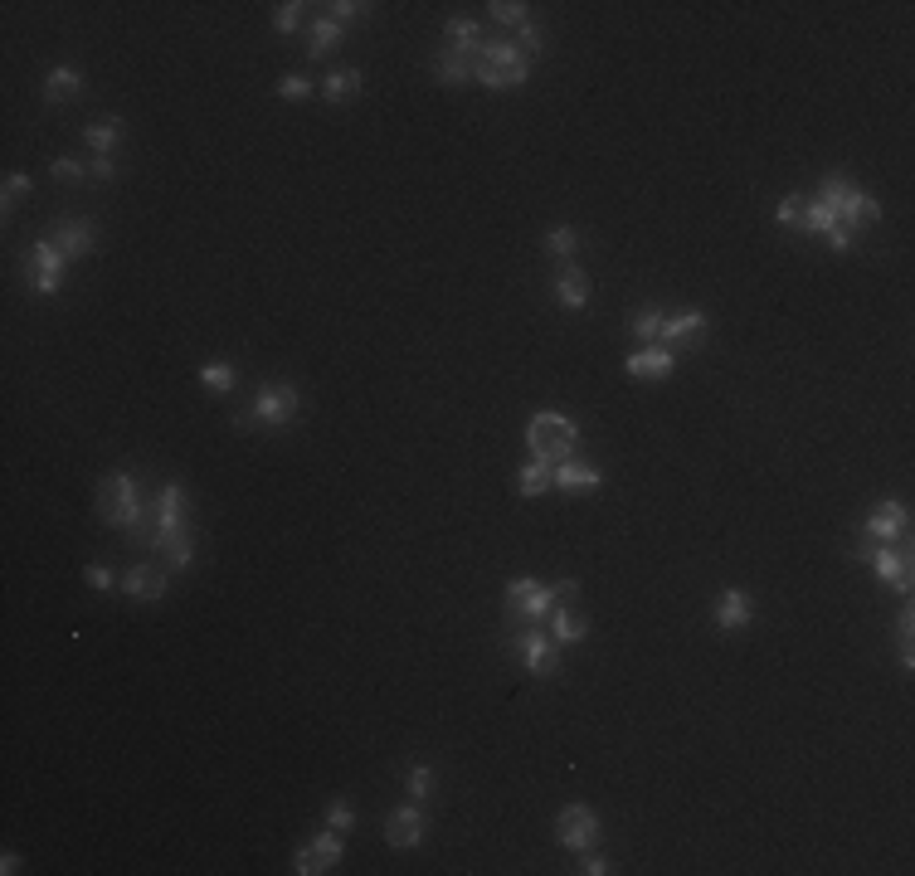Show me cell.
Segmentation results:
<instances>
[{"mask_svg": "<svg viewBox=\"0 0 915 876\" xmlns=\"http://www.w3.org/2000/svg\"><path fill=\"white\" fill-rule=\"evenodd\" d=\"M185 487L181 482H161L156 497L147 502V550L166 555L171 570H190L195 565V541H190V526H185Z\"/></svg>", "mask_w": 915, "mask_h": 876, "instance_id": "6da1fadb", "label": "cell"}, {"mask_svg": "<svg viewBox=\"0 0 915 876\" xmlns=\"http://www.w3.org/2000/svg\"><path fill=\"white\" fill-rule=\"evenodd\" d=\"M98 511H103V521H108L112 531L127 536V546L147 550V526H151L147 497H142L137 477L127 473V468L103 473V482H98Z\"/></svg>", "mask_w": 915, "mask_h": 876, "instance_id": "7a4b0ae2", "label": "cell"}, {"mask_svg": "<svg viewBox=\"0 0 915 876\" xmlns=\"http://www.w3.org/2000/svg\"><path fill=\"white\" fill-rule=\"evenodd\" d=\"M911 541V507L886 497V502H872L862 526H857V541H852V560H867L872 546H901Z\"/></svg>", "mask_w": 915, "mask_h": 876, "instance_id": "3957f363", "label": "cell"}, {"mask_svg": "<svg viewBox=\"0 0 915 876\" xmlns=\"http://www.w3.org/2000/svg\"><path fill=\"white\" fill-rule=\"evenodd\" d=\"M526 448H531V458H546V463L580 458V424L570 414L541 409V414L526 419Z\"/></svg>", "mask_w": 915, "mask_h": 876, "instance_id": "277c9868", "label": "cell"}, {"mask_svg": "<svg viewBox=\"0 0 915 876\" xmlns=\"http://www.w3.org/2000/svg\"><path fill=\"white\" fill-rule=\"evenodd\" d=\"M473 78L482 88H521L531 78V59L516 49V39H487L473 59Z\"/></svg>", "mask_w": 915, "mask_h": 876, "instance_id": "5b68a950", "label": "cell"}, {"mask_svg": "<svg viewBox=\"0 0 915 876\" xmlns=\"http://www.w3.org/2000/svg\"><path fill=\"white\" fill-rule=\"evenodd\" d=\"M560 599H555V589L546 580H531V575H521V580L507 584V594H502V619L507 628H536V623L550 619V609H555Z\"/></svg>", "mask_w": 915, "mask_h": 876, "instance_id": "8992f818", "label": "cell"}, {"mask_svg": "<svg viewBox=\"0 0 915 876\" xmlns=\"http://www.w3.org/2000/svg\"><path fill=\"white\" fill-rule=\"evenodd\" d=\"M507 653H512L531 677H555V672H560V643L550 638L541 623H536V628H516L512 638H507Z\"/></svg>", "mask_w": 915, "mask_h": 876, "instance_id": "52a82bcc", "label": "cell"}, {"mask_svg": "<svg viewBox=\"0 0 915 876\" xmlns=\"http://www.w3.org/2000/svg\"><path fill=\"white\" fill-rule=\"evenodd\" d=\"M297 414H302V390H297L293 380H268V385H258L254 424H263V429H288Z\"/></svg>", "mask_w": 915, "mask_h": 876, "instance_id": "ba28073f", "label": "cell"}, {"mask_svg": "<svg viewBox=\"0 0 915 876\" xmlns=\"http://www.w3.org/2000/svg\"><path fill=\"white\" fill-rule=\"evenodd\" d=\"M604 838V828H599V813L589 808V803H565L560 813H555V842L565 847V852H589V847H599Z\"/></svg>", "mask_w": 915, "mask_h": 876, "instance_id": "9c48e42d", "label": "cell"}, {"mask_svg": "<svg viewBox=\"0 0 915 876\" xmlns=\"http://www.w3.org/2000/svg\"><path fill=\"white\" fill-rule=\"evenodd\" d=\"M64 268H69L64 249H59L49 234H39L35 244H30V292H35V297H54L59 283H64Z\"/></svg>", "mask_w": 915, "mask_h": 876, "instance_id": "30bf717a", "label": "cell"}, {"mask_svg": "<svg viewBox=\"0 0 915 876\" xmlns=\"http://www.w3.org/2000/svg\"><path fill=\"white\" fill-rule=\"evenodd\" d=\"M341 852H346V833H336V828H322V833L307 842V847H297L293 872H297V876H322L327 867H336V862H341Z\"/></svg>", "mask_w": 915, "mask_h": 876, "instance_id": "8fae6325", "label": "cell"}, {"mask_svg": "<svg viewBox=\"0 0 915 876\" xmlns=\"http://www.w3.org/2000/svg\"><path fill=\"white\" fill-rule=\"evenodd\" d=\"M867 565H872V575H877L881 584H891L896 594H911V541H901V546H872Z\"/></svg>", "mask_w": 915, "mask_h": 876, "instance_id": "7c38bea8", "label": "cell"}, {"mask_svg": "<svg viewBox=\"0 0 915 876\" xmlns=\"http://www.w3.org/2000/svg\"><path fill=\"white\" fill-rule=\"evenodd\" d=\"M658 341L667 346V351L701 346V341H706V312H701V307H687V312H667V317H662Z\"/></svg>", "mask_w": 915, "mask_h": 876, "instance_id": "4fadbf2b", "label": "cell"}, {"mask_svg": "<svg viewBox=\"0 0 915 876\" xmlns=\"http://www.w3.org/2000/svg\"><path fill=\"white\" fill-rule=\"evenodd\" d=\"M49 239L64 249L69 263H74V258H88L98 249V229H93V219H83V215H64L54 229H49Z\"/></svg>", "mask_w": 915, "mask_h": 876, "instance_id": "5bb4252c", "label": "cell"}, {"mask_svg": "<svg viewBox=\"0 0 915 876\" xmlns=\"http://www.w3.org/2000/svg\"><path fill=\"white\" fill-rule=\"evenodd\" d=\"M838 219H842V229H852V234H857V229H872V224L881 219L877 195L852 181L847 190H842V200H838Z\"/></svg>", "mask_w": 915, "mask_h": 876, "instance_id": "9a60e30c", "label": "cell"}, {"mask_svg": "<svg viewBox=\"0 0 915 876\" xmlns=\"http://www.w3.org/2000/svg\"><path fill=\"white\" fill-rule=\"evenodd\" d=\"M424 833H429V818H424L419 803H404V808H395V813L385 818V842H390V847H419Z\"/></svg>", "mask_w": 915, "mask_h": 876, "instance_id": "2e32d148", "label": "cell"}, {"mask_svg": "<svg viewBox=\"0 0 915 876\" xmlns=\"http://www.w3.org/2000/svg\"><path fill=\"white\" fill-rule=\"evenodd\" d=\"M623 370H628L633 380H667V375L677 370V351H667L662 341H653V346H638V351L623 361Z\"/></svg>", "mask_w": 915, "mask_h": 876, "instance_id": "e0dca14e", "label": "cell"}, {"mask_svg": "<svg viewBox=\"0 0 915 876\" xmlns=\"http://www.w3.org/2000/svg\"><path fill=\"white\" fill-rule=\"evenodd\" d=\"M550 292H555V302H560L565 312H585L589 307V273L580 268V263H560Z\"/></svg>", "mask_w": 915, "mask_h": 876, "instance_id": "ac0fdd59", "label": "cell"}, {"mask_svg": "<svg viewBox=\"0 0 915 876\" xmlns=\"http://www.w3.org/2000/svg\"><path fill=\"white\" fill-rule=\"evenodd\" d=\"M555 487L565 497H589V492L604 487V473L594 463H585V458H565V463H555Z\"/></svg>", "mask_w": 915, "mask_h": 876, "instance_id": "d6986e66", "label": "cell"}, {"mask_svg": "<svg viewBox=\"0 0 915 876\" xmlns=\"http://www.w3.org/2000/svg\"><path fill=\"white\" fill-rule=\"evenodd\" d=\"M711 619H716L721 633H740V628H750V619H755V604H750V594H745V589H721V599H716Z\"/></svg>", "mask_w": 915, "mask_h": 876, "instance_id": "ffe728a7", "label": "cell"}, {"mask_svg": "<svg viewBox=\"0 0 915 876\" xmlns=\"http://www.w3.org/2000/svg\"><path fill=\"white\" fill-rule=\"evenodd\" d=\"M122 594L127 599H137V604H151V599H161L166 594V570L161 565H132L127 575H122Z\"/></svg>", "mask_w": 915, "mask_h": 876, "instance_id": "44dd1931", "label": "cell"}, {"mask_svg": "<svg viewBox=\"0 0 915 876\" xmlns=\"http://www.w3.org/2000/svg\"><path fill=\"white\" fill-rule=\"evenodd\" d=\"M541 628H546L560 648H575V643H585L589 619H585V614H575V609H560V604H555V609H550V619L541 623Z\"/></svg>", "mask_w": 915, "mask_h": 876, "instance_id": "7402d4cb", "label": "cell"}, {"mask_svg": "<svg viewBox=\"0 0 915 876\" xmlns=\"http://www.w3.org/2000/svg\"><path fill=\"white\" fill-rule=\"evenodd\" d=\"M83 142L93 156H117V146H122V117H98V122H88L83 127Z\"/></svg>", "mask_w": 915, "mask_h": 876, "instance_id": "603a6c76", "label": "cell"}, {"mask_svg": "<svg viewBox=\"0 0 915 876\" xmlns=\"http://www.w3.org/2000/svg\"><path fill=\"white\" fill-rule=\"evenodd\" d=\"M361 83H366L361 69H331L327 78H322V88H317V93L327 98L331 108H341V103H351V98L361 93Z\"/></svg>", "mask_w": 915, "mask_h": 876, "instance_id": "cb8c5ba5", "label": "cell"}, {"mask_svg": "<svg viewBox=\"0 0 915 876\" xmlns=\"http://www.w3.org/2000/svg\"><path fill=\"white\" fill-rule=\"evenodd\" d=\"M443 39H448V49H453V54H463L468 64H473L477 54H482V44H487L473 20H448V25H443Z\"/></svg>", "mask_w": 915, "mask_h": 876, "instance_id": "d4e9b609", "label": "cell"}, {"mask_svg": "<svg viewBox=\"0 0 915 876\" xmlns=\"http://www.w3.org/2000/svg\"><path fill=\"white\" fill-rule=\"evenodd\" d=\"M341 39H346V25H336L331 15H317L312 30H307V59H327Z\"/></svg>", "mask_w": 915, "mask_h": 876, "instance_id": "484cf974", "label": "cell"}, {"mask_svg": "<svg viewBox=\"0 0 915 876\" xmlns=\"http://www.w3.org/2000/svg\"><path fill=\"white\" fill-rule=\"evenodd\" d=\"M550 487H555V463H546V458H531V463L516 473V492H521V497H541Z\"/></svg>", "mask_w": 915, "mask_h": 876, "instance_id": "4316f807", "label": "cell"}, {"mask_svg": "<svg viewBox=\"0 0 915 876\" xmlns=\"http://www.w3.org/2000/svg\"><path fill=\"white\" fill-rule=\"evenodd\" d=\"M434 78H439L443 88H463V83L473 78V64H468L463 54H453V49L443 44L439 54H434Z\"/></svg>", "mask_w": 915, "mask_h": 876, "instance_id": "83f0119b", "label": "cell"}, {"mask_svg": "<svg viewBox=\"0 0 915 876\" xmlns=\"http://www.w3.org/2000/svg\"><path fill=\"white\" fill-rule=\"evenodd\" d=\"M78 93H83V73H78L74 64H59V69L44 78V98H49V103H69Z\"/></svg>", "mask_w": 915, "mask_h": 876, "instance_id": "f1b7e54d", "label": "cell"}, {"mask_svg": "<svg viewBox=\"0 0 915 876\" xmlns=\"http://www.w3.org/2000/svg\"><path fill=\"white\" fill-rule=\"evenodd\" d=\"M546 254L555 263H575V254H580V229L575 224H555L546 234Z\"/></svg>", "mask_w": 915, "mask_h": 876, "instance_id": "f546056e", "label": "cell"}, {"mask_svg": "<svg viewBox=\"0 0 915 876\" xmlns=\"http://www.w3.org/2000/svg\"><path fill=\"white\" fill-rule=\"evenodd\" d=\"M234 380H239V375H234V365L229 361H205L200 365V385H205L210 395H234Z\"/></svg>", "mask_w": 915, "mask_h": 876, "instance_id": "4dcf8cb0", "label": "cell"}, {"mask_svg": "<svg viewBox=\"0 0 915 876\" xmlns=\"http://www.w3.org/2000/svg\"><path fill=\"white\" fill-rule=\"evenodd\" d=\"M487 15H492L497 25H507V30L531 25V5H526V0H492V5H487Z\"/></svg>", "mask_w": 915, "mask_h": 876, "instance_id": "1f68e13d", "label": "cell"}, {"mask_svg": "<svg viewBox=\"0 0 915 876\" xmlns=\"http://www.w3.org/2000/svg\"><path fill=\"white\" fill-rule=\"evenodd\" d=\"M662 317H667L662 307H638V312L628 317V331H633L643 346H653V341H658V331H662Z\"/></svg>", "mask_w": 915, "mask_h": 876, "instance_id": "d6a6232c", "label": "cell"}, {"mask_svg": "<svg viewBox=\"0 0 915 876\" xmlns=\"http://www.w3.org/2000/svg\"><path fill=\"white\" fill-rule=\"evenodd\" d=\"M804 205H808V195H784L779 205H774V224L779 229H794V234H804Z\"/></svg>", "mask_w": 915, "mask_h": 876, "instance_id": "836d02e7", "label": "cell"}, {"mask_svg": "<svg viewBox=\"0 0 915 876\" xmlns=\"http://www.w3.org/2000/svg\"><path fill=\"white\" fill-rule=\"evenodd\" d=\"M312 93H317V83H312L307 73H283V78H278V98H283V103H307Z\"/></svg>", "mask_w": 915, "mask_h": 876, "instance_id": "e575fe53", "label": "cell"}, {"mask_svg": "<svg viewBox=\"0 0 915 876\" xmlns=\"http://www.w3.org/2000/svg\"><path fill=\"white\" fill-rule=\"evenodd\" d=\"M49 176H54L59 185H83V181H93L88 161H74V156H59V161L49 166Z\"/></svg>", "mask_w": 915, "mask_h": 876, "instance_id": "d590c367", "label": "cell"}, {"mask_svg": "<svg viewBox=\"0 0 915 876\" xmlns=\"http://www.w3.org/2000/svg\"><path fill=\"white\" fill-rule=\"evenodd\" d=\"M404 794H409L414 803L429 799V794H434V769H429V765H414V769H409V774H404Z\"/></svg>", "mask_w": 915, "mask_h": 876, "instance_id": "8d00e7d4", "label": "cell"}, {"mask_svg": "<svg viewBox=\"0 0 915 876\" xmlns=\"http://www.w3.org/2000/svg\"><path fill=\"white\" fill-rule=\"evenodd\" d=\"M302 10H307V5H297V0H283V5L273 10V30H278L283 39L297 35V25H302Z\"/></svg>", "mask_w": 915, "mask_h": 876, "instance_id": "74e56055", "label": "cell"}, {"mask_svg": "<svg viewBox=\"0 0 915 876\" xmlns=\"http://www.w3.org/2000/svg\"><path fill=\"white\" fill-rule=\"evenodd\" d=\"M30 190H35L30 176H20V171H15V176H5V185H0V200H5V205H0V210L10 215V210H15V200H20V195H30Z\"/></svg>", "mask_w": 915, "mask_h": 876, "instance_id": "f35d334b", "label": "cell"}, {"mask_svg": "<svg viewBox=\"0 0 915 876\" xmlns=\"http://www.w3.org/2000/svg\"><path fill=\"white\" fill-rule=\"evenodd\" d=\"M327 828H336V833H351L356 828V808L346 799H331L327 803Z\"/></svg>", "mask_w": 915, "mask_h": 876, "instance_id": "ab89813d", "label": "cell"}, {"mask_svg": "<svg viewBox=\"0 0 915 876\" xmlns=\"http://www.w3.org/2000/svg\"><path fill=\"white\" fill-rule=\"evenodd\" d=\"M322 10H327L336 25H351V20H361V15H366L370 5H361V0H331V5H322Z\"/></svg>", "mask_w": 915, "mask_h": 876, "instance_id": "60d3db41", "label": "cell"}, {"mask_svg": "<svg viewBox=\"0 0 915 876\" xmlns=\"http://www.w3.org/2000/svg\"><path fill=\"white\" fill-rule=\"evenodd\" d=\"M83 580L93 584V589H98V594H112V589H117V570H112V565H88V570H83Z\"/></svg>", "mask_w": 915, "mask_h": 876, "instance_id": "b9f144b4", "label": "cell"}, {"mask_svg": "<svg viewBox=\"0 0 915 876\" xmlns=\"http://www.w3.org/2000/svg\"><path fill=\"white\" fill-rule=\"evenodd\" d=\"M516 49H521L526 59H536V54H541V30H536V25H521V30H516Z\"/></svg>", "mask_w": 915, "mask_h": 876, "instance_id": "7bdbcfd3", "label": "cell"}, {"mask_svg": "<svg viewBox=\"0 0 915 876\" xmlns=\"http://www.w3.org/2000/svg\"><path fill=\"white\" fill-rule=\"evenodd\" d=\"M88 171H93V181L98 185L112 181V176H117V156H93V161H88Z\"/></svg>", "mask_w": 915, "mask_h": 876, "instance_id": "ee69618b", "label": "cell"}, {"mask_svg": "<svg viewBox=\"0 0 915 876\" xmlns=\"http://www.w3.org/2000/svg\"><path fill=\"white\" fill-rule=\"evenodd\" d=\"M911 633H915V609L911 604H901V614H896V638L911 643Z\"/></svg>", "mask_w": 915, "mask_h": 876, "instance_id": "f6af8a7d", "label": "cell"}, {"mask_svg": "<svg viewBox=\"0 0 915 876\" xmlns=\"http://www.w3.org/2000/svg\"><path fill=\"white\" fill-rule=\"evenodd\" d=\"M580 872H585V876H604V872H614V867H609V857H594V852H580Z\"/></svg>", "mask_w": 915, "mask_h": 876, "instance_id": "bcb514c9", "label": "cell"}, {"mask_svg": "<svg viewBox=\"0 0 915 876\" xmlns=\"http://www.w3.org/2000/svg\"><path fill=\"white\" fill-rule=\"evenodd\" d=\"M0 872L15 876V872H20V857H15V852H5V857H0Z\"/></svg>", "mask_w": 915, "mask_h": 876, "instance_id": "7dc6e473", "label": "cell"}]
</instances>
